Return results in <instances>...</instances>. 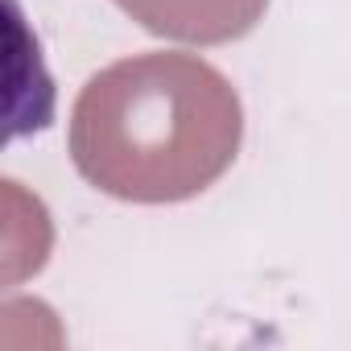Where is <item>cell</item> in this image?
Segmentation results:
<instances>
[{
  "instance_id": "cell-1",
  "label": "cell",
  "mask_w": 351,
  "mask_h": 351,
  "mask_svg": "<svg viewBox=\"0 0 351 351\" xmlns=\"http://www.w3.org/2000/svg\"><path fill=\"white\" fill-rule=\"evenodd\" d=\"M244 141L236 87L195 54H132L87 79L71 161L124 203H186L232 169Z\"/></svg>"
},
{
  "instance_id": "cell-2",
  "label": "cell",
  "mask_w": 351,
  "mask_h": 351,
  "mask_svg": "<svg viewBox=\"0 0 351 351\" xmlns=\"http://www.w3.org/2000/svg\"><path fill=\"white\" fill-rule=\"evenodd\" d=\"M153 38L186 46H223L256 29L269 0H116Z\"/></svg>"
}]
</instances>
